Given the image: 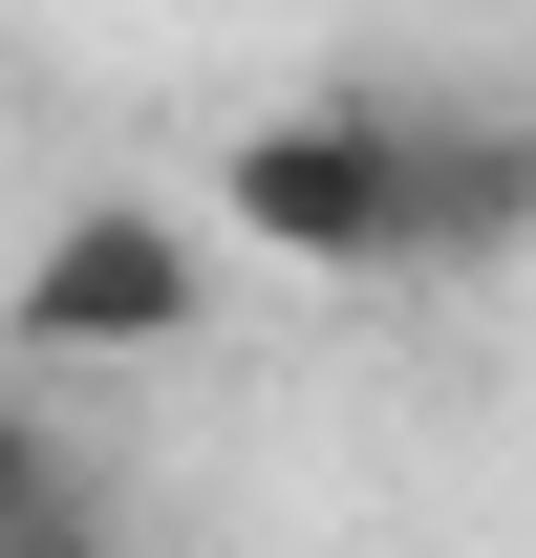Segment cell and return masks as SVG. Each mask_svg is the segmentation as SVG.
Returning a JSON list of instances; mask_svg holds the SVG:
<instances>
[{"mask_svg":"<svg viewBox=\"0 0 536 558\" xmlns=\"http://www.w3.org/2000/svg\"><path fill=\"white\" fill-rule=\"evenodd\" d=\"M0 558H108V494H86V473H44L22 515H0Z\"/></svg>","mask_w":536,"mask_h":558,"instance_id":"4","label":"cell"},{"mask_svg":"<svg viewBox=\"0 0 536 558\" xmlns=\"http://www.w3.org/2000/svg\"><path fill=\"white\" fill-rule=\"evenodd\" d=\"M22 365H172L215 323V215H150V194H65L0 279Z\"/></svg>","mask_w":536,"mask_h":558,"instance_id":"2","label":"cell"},{"mask_svg":"<svg viewBox=\"0 0 536 558\" xmlns=\"http://www.w3.org/2000/svg\"><path fill=\"white\" fill-rule=\"evenodd\" d=\"M215 258H279V279H407V86L258 108V130L215 150Z\"/></svg>","mask_w":536,"mask_h":558,"instance_id":"1","label":"cell"},{"mask_svg":"<svg viewBox=\"0 0 536 558\" xmlns=\"http://www.w3.org/2000/svg\"><path fill=\"white\" fill-rule=\"evenodd\" d=\"M44 473H65V429H44V409H22V387H0V515H22V494H44Z\"/></svg>","mask_w":536,"mask_h":558,"instance_id":"5","label":"cell"},{"mask_svg":"<svg viewBox=\"0 0 536 558\" xmlns=\"http://www.w3.org/2000/svg\"><path fill=\"white\" fill-rule=\"evenodd\" d=\"M536 258V130L472 86H407V279H494Z\"/></svg>","mask_w":536,"mask_h":558,"instance_id":"3","label":"cell"}]
</instances>
